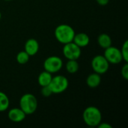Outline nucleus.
Here are the masks:
<instances>
[{
    "label": "nucleus",
    "instance_id": "obj_1",
    "mask_svg": "<svg viewBox=\"0 0 128 128\" xmlns=\"http://www.w3.org/2000/svg\"><path fill=\"white\" fill-rule=\"evenodd\" d=\"M82 119L87 126L95 128L102 122V113L98 107L90 106L84 110Z\"/></svg>",
    "mask_w": 128,
    "mask_h": 128
},
{
    "label": "nucleus",
    "instance_id": "obj_2",
    "mask_svg": "<svg viewBox=\"0 0 128 128\" xmlns=\"http://www.w3.org/2000/svg\"><path fill=\"white\" fill-rule=\"evenodd\" d=\"M76 32L72 26L68 24L58 25L54 32L56 39L62 44H65L73 41Z\"/></svg>",
    "mask_w": 128,
    "mask_h": 128
},
{
    "label": "nucleus",
    "instance_id": "obj_3",
    "mask_svg": "<svg viewBox=\"0 0 128 128\" xmlns=\"http://www.w3.org/2000/svg\"><path fill=\"white\" fill-rule=\"evenodd\" d=\"M38 103L36 97L30 93L23 94L20 99V108L26 116L34 113L38 109Z\"/></svg>",
    "mask_w": 128,
    "mask_h": 128
},
{
    "label": "nucleus",
    "instance_id": "obj_4",
    "mask_svg": "<svg viewBox=\"0 0 128 128\" xmlns=\"http://www.w3.org/2000/svg\"><path fill=\"white\" fill-rule=\"evenodd\" d=\"M69 86V81L64 76L56 75L52 76V79L49 85L52 94H58L64 92Z\"/></svg>",
    "mask_w": 128,
    "mask_h": 128
},
{
    "label": "nucleus",
    "instance_id": "obj_5",
    "mask_svg": "<svg viewBox=\"0 0 128 128\" xmlns=\"http://www.w3.org/2000/svg\"><path fill=\"white\" fill-rule=\"evenodd\" d=\"M110 63L106 59L104 55H97L95 56L91 62L92 68L94 72L101 75L106 74L110 68Z\"/></svg>",
    "mask_w": 128,
    "mask_h": 128
},
{
    "label": "nucleus",
    "instance_id": "obj_6",
    "mask_svg": "<svg viewBox=\"0 0 128 128\" xmlns=\"http://www.w3.org/2000/svg\"><path fill=\"white\" fill-rule=\"evenodd\" d=\"M63 67L62 59L56 56H52L47 57L44 62V70L50 72V74L58 73Z\"/></svg>",
    "mask_w": 128,
    "mask_h": 128
},
{
    "label": "nucleus",
    "instance_id": "obj_7",
    "mask_svg": "<svg viewBox=\"0 0 128 128\" xmlns=\"http://www.w3.org/2000/svg\"><path fill=\"white\" fill-rule=\"evenodd\" d=\"M62 52L68 60H78L81 56V48L73 41L64 44Z\"/></svg>",
    "mask_w": 128,
    "mask_h": 128
},
{
    "label": "nucleus",
    "instance_id": "obj_8",
    "mask_svg": "<svg viewBox=\"0 0 128 128\" xmlns=\"http://www.w3.org/2000/svg\"><path fill=\"white\" fill-rule=\"evenodd\" d=\"M104 56L108 62L112 64H118L123 61L121 50L116 46H110L105 49Z\"/></svg>",
    "mask_w": 128,
    "mask_h": 128
},
{
    "label": "nucleus",
    "instance_id": "obj_9",
    "mask_svg": "<svg viewBox=\"0 0 128 128\" xmlns=\"http://www.w3.org/2000/svg\"><path fill=\"white\" fill-rule=\"evenodd\" d=\"M8 117L10 121L15 123H20L25 120L26 115L20 107L12 108L8 111Z\"/></svg>",
    "mask_w": 128,
    "mask_h": 128
},
{
    "label": "nucleus",
    "instance_id": "obj_10",
    "mask_svg": "<svg viewBox=\"0 0 128 128\" xmlns=\"http://www.w3.org/2000/svg\"><path fill=\"white\" fill-rule=\"evenodd\" d=\"M24 51L26 52L29 56H35L39 51V43L34 38L28 39L24 45Z\"/></svg>",
    "mask_w": 128,
    "mask_h": 128
},
{
    "label": "nucleus",
    "instance_id": "obj_11",
    "mask_svg": "<svg viewBox=\"0 0 128 128\" xmlns=\"http://www.w3.org/2000/svg\"><path fill=\"white\" fill-rule=\"evenodd\" d=\"M73 42L75 44H76L79 47L82 48V47L87 46L89 44L90 38L87 34L84 32H80V33L75 34L74 39H73Z\"/></svg>",
    "mask_w": 128,
    "mask_h": 128
},
{
    "label": "nucleus",
    "instance_id": "obj_12",
    "mask_svg": "<svg viewBox=\"0 0 128 128\" xmlns=\"http://www.w3.org/2000/svg\"><path fill=\"white\" fill-rule=\"evenodd\" d=\"M101 82V76L100 74L94 72L90 74L86 78V84L91 88H98Z\"/></svg>",
    "mask_w": 128,
    "mask_h": 128
},
{
    "label": "nucleus",
    "instance_id": "obj_13",
    "mask_svg": "<svg viewBox=\"0 0 128 128\" xmlns=\"http://www.w3.org/2000/svg\"><path fill=\"white\" fill-rule=\"evenodd\" d=\"M52 79V74H50V72H48L46 70H44L38 75V82L41 87L47 86L50 85Z\"/></svg>",
    "mask_w": 128,
    "mask_h": 128
},
{
    "label": "nucleus",
    "instance_id": "obj_14",
    "mask_svg": "<svg viewBox=\"0 0 128 128\" xmlns=\"http://www.w3.org/2000/svg\"><path fill=\"white\" fill-rule=\"evenodd\" d=\"M98 44L101 48L105 50L112 46V38L108 34L102 33L98 37Z\"/></svg>",
    "mask_w": 128,
    "mask_h": 128
},
{
    "label": "nucleus",
    "instance_id": "obj_15",
    "mask_svg": "<svg viewBox=\"0 0 128 128\" xmlns=\"http://www.w3.org/2000/svg\"><path fill=\"white\" fill-rule=\"evenodd\" d=\"M80 68V64L77 60H68L65 64V69L68 73L70 74H76Z\"/></svg>",
    "mask_w": 128,
    "mask_h": 128
},
{
    "label": "nucleus",
    "instance_id": "obj_16",
    "mask_svg": "<svg viewBox=\"0 0 128 128\" xmlns=\"http://www.w3.org/2000/svg\"><path fill=\"white\" fill-rule=\"evenodd\" d=\"M10 106V100L8 97V95L0 92V112L6 111Z\"/></svg>",
    "mask_w": 128,
    "mask_h": 128
},
{
    "label": "nucleus",
    "instance_id": "obj_17",
    "mask_svg": "<svg viewBox=\"0 0 128 128\" xmlns=\"http://www.w3.org/2000/svg\"><path fill=\"white\" fill-rule=\"evenodd\" d=\"M29 58H30V56H28V54L23 50V51H20V52L17 53L16 58V62L18 64H25L29 61Z\"/></svg>",
    "mask_w": 128,
    "mask_h": 128
},
{
    "label": "nucleus",
    "instance_id": "obj_18",
    "mask_svg": "<svg viewBox=\"0 0 128 128\" xmlns=\"http://www.w3.org/2000/svg\"><path fill=\"white\" fill-rule=\"evenodd\" d=\"M120 50L122 52L123 61L124 62H128V40L124 41V43L123 44L122 49Z\"/></svg>",
    "mask_w": 128,
    "mask_h": 128
},
{
    "label": "nucleus",
    "instance_id": "obj_19",
    "mask_svg": "<svg viewBox=\"0 0 128 128\" xmlns=\"http://www.w3.org/2000/svg\"><path fill=\"white\" fill-rule=\"evenodd\" d=\"M121 74L122 78L124 80H128V62H125L124 66L122 68L121 70Z\"/></svg>",
    "mask_w": 128,
    "mask_h": 128
},
{
    "label": "nucleus",
    "instance_id": "obj_20",
    "mask_svg": "<svg viewBox=\"0 0 128 128\" xmlns=\"http://www.w3.org/2000/svg\"><path fill=\"white\" fill-rule=\"evenodd\" d=\"M41 94H42V96L46 97V98H48V97H50V95L52 94V92L50 88L49 87V86L42 87V88H41Z\"/></svg>",
    "mask_w": 128,
    "mask_h": 128
},
{
    "label": "nucleus",
    "instance_id": "obj_21",
    "mask_svg": "<svg viewBox=\"0 0 128 128\" xmlns=\"http://www.w3.org/2000/svg\"><path fill=\"white\" fill-rule=\"evenodd\" d=\"M98 128H112V125H110V124H108L107 122H100L99 124H98Z\"/></svg>",
    "mask_w": 128,
    "mask_h": 128
},
{
    "label": "nucleus",
    "instance_id": "obj_22",
    "mask_svg": "<svg viewBox=\"0 0 128 128\" xmlns=\"http://www.w3.org/2000/svg\"><path fill=\"white\" fill-rule=\"evenodd\" d=\"M96 2L98 4H100L101 6H105L109 4L110 0H96Z\"/></svg>",
    "mask_w": 128,
    "mask_h": 128
},
{
    "label": "nucleus",
    "instance_id": "obj_23",
    "mask_svg": "<svg viewBox=\"0 0 128 128\" xmlns=\"http://www.w3.org/2000/svg\"><path fill=\"white\" fill-rule=\"evenodd\" d=\"M1 19H2V14H1V12H0V20H1Z\"/></svg>",
    "mask_w": 128,
    "mask_h": 128
},
{
    "label": "nucleus",
    "instance_id": "obj_24",
    "mask_svg": "<svg viewBox=\"0 0 128 128\" xmlns=\"http://www.w3.org/2000/svg\"><path fill=\"white\" fill-rule=\"evenodd\" d=\"M4 1H7V2H8V1H11V0H4Z\"/></svg>",
    "mask_w": 128,
    "mask_h": 128
}]
</instances>
